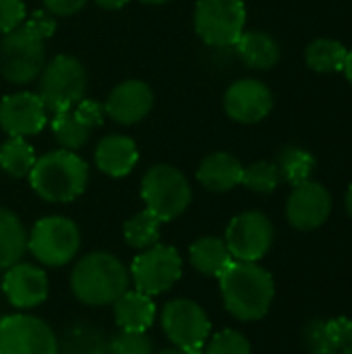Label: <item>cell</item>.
Wrapping results in <instances>:
<instances>
[{
	"instance_id": "cell-1",
	"label": "cell",
	"mask_w": 352,
	"mask_h": 354,
	"mask_svg": "<svg viewBox=\"0 0 352 354\" xmlns=\"http://www.w3.org/2000/svg\"><path fill=\"white\" fill-rule=\"evenodd\" d=\"M218 280L224 307L232 317L241 322H257L268 315L276 284L266 268L249 261H232Z\"/></svg>"
},
{
	"instance_id": "cell-2",
	"label": "cell",
	"mask_w": 352,
	"mask_h": 354,
	"mask_svg": "<svg viewBox=\"0 0 352 354\" xmlns=\"http://www.w3.org/2000/svg\"><path fill=\"white\" fill-rule=\"evenodd\" d=\"M27 178L35 195L44 201L68 203L85 191L89 168L77 151L54 149L35 160Z\"/></svg>"
},
{
	"instance_id": "cell-3",
	"label": "cell",
	"mask_w": 352,
	"mask_h": 354,
	"mask_svg": "<svg viewBox=\"0 0 352 354\" xmlns=\"http://www.w3.org/2000/svg\"><path fill=\"white\" fill-rule=\"evenodd\" d=\"M129 270L108 251L87 253L77 261L71 274L73 295L89 307L112 305L129 290Z\"/></svg>"
},
{
	"instance_id": "cell-4",
	"label": "cell",
	"mask_w": 352,
	"mask_h": 354,
	"mask_svg": "<svg viewBox=\"0 0 352 354\" xmlns=\"http://www.w3.org/2000/svg\"><path fill=\"white\" fill-rule=\"evenodd\" d=\"M141 199L145 209L164 224L187 212L193 201V191L178 168L170 164H156L141 178Z\"/></svg>"
},
{
	"instance_id": "cell-5",
	"label": "cell",
	"mask_w": 352,
	"mask_h": 354,
	"mask_svg": "<svg viewBox=\"0 0 352 354\" xmlns=\"http://www.w3.org/2000/svg\"><path fill=\"white\" fill-rule=\"evenodd\" d=\"M87 91V71L83 62L68 54H58L46 62L39 73L37 95L41 97L48 112L58 114L85 97Z\"/></svg>"
},
{
	"instance_id": "cell-6",
	"label": "cell",
	"mask_w": 352,
	"mask_h": 354,
	"mask_svg": "<svg viewBox=\"0 0 352 354\" xmlns=\"http://www.w3.org/2000/svg\"><path fill=\"white\" fill-rule=\"evenodd\" d=\"M193 25L207 46L230 48L245 31L247 6L243 0H197Z\"/></svg>"
},
{
	"instance_id": "cell-7",
	"label": "cell",
	"mask_w": 352,
	"mask_h": 354,
	"mask_svg": "<svg viewBox=\"0 0 352 354\" xmlns=\"http://www.w3.org/2000/svg\"><path fill=\"white\" fill-rule=\"evenodd\" d=\"M79 247L81 232L77 224L64 216H46L37 220L27 234V249L31 255L50 268H60L73 261Z\"/></svg>"
},
{
	"instance_id": "cell-8",
	"label": "cell",
	"mask_w": 352,
	"mask_h": 354,
	"mask_svg": "<svg viewBox=\"0 0 352 354\" xmlns=\"http://www.w3.org/2000/svg\"><path fill=\"white\" fill-rule=\"evenodd\" d=\"M46 66V41L19 25L0 39V75L12 85H29Z\"/></svg>"
},
{
	"instance_id": "cell-9",
	"label": "cell",
	"mask_w": 352,
	"mask_h": 354,
	"mask_svg": "<svg viewBox=\"0 0 352 354\" xmlns=\"http://www.w3.org/2000/svg\"><path fill=\"white\" fill-rule=\"evenodd\" d=\"M162 330L174 348L185 354H201L210 340L212 324L201 305L191 299H174L162 309Z\"/></svg>"
},
{
	"instance_id": "cell-10",
	"label": "cell",
	"mask_w": 352,
	"mask_h": 354,
	"mask_svg": "<svg viewBox=\"0 0 352 354\" xmlns=\"http://www.w3.org/2000/svg\"><path fill=\"white\" fill-rule=\"evenodd\" d=\"M129 274L135 282V290L156 297L170 290L180 280L183 257L174 247L156 243L133 259Z\"/></svg>"
},
{
	"instance_id": "cell-11",
	"label": "cell",
	"mask_w": 352,
	"mask_h": 354,
	"mask_svg": "<svg viewBox=\"0 0 352 354\" xmlns=\"http://www.w3.org/2000/svg\"><path fill=\"white\" fill-rule=\"evenodd\" d=\"M234 261L257 263L274 243V226L261 212H245L230 220L224 239Z\"/></svg>"
},
{
	"instance_id": "cell-12",
	"label": "cell",
	"mask_w": 352,
	"mask_h": 354,
	"mask_svg": "<svg viewBox=\"0 0 352 354\" xmlns=\"http://www.w3.org/2000/svg\"><path fill=\"white\" fill-rule=\"evenodd\" d=\"M0 354H58V340L44 319L8 315L0 319Z\"/></svg>"
},
{
	"instance_id": "cell-13",
	"label": "cell",
	"mask_w": 352,
	"mask_h": 354,
	"mask_svg": "<svg viewBox=\"0 0 352 354\" xmlns=\"http://www.w3.org/2000/svg\"><path fill=\"white\" fill-rule=\"evenodd\" d=\"M104 116L106 112L100 102L83 97L73 108L54 114L50 120V131L60 149L77 151L89 141L93 129L102 127Z\"/></svg>"
},
{
	"instance_id": "cell-14",
	"label": "cell",
	"mask_w": 352,
	"mask_h": 354,
	"mask_svg": "<svg viewBox=\"0 0 352 354\" xmlns=\"http://www.w3.org/2000/svg\"><path fill=\"white\" fill-rule=\"evenodd\" d=\"M48 124V108L33 91L8 93L0 100V129L8 137H31Z\"/></svg>"
},
{
	"instance_id": "cell-15",
	"label": "cell",
	"mask_w": 352,
	"mask_h": 354,
	"mask_svg": "<svg viewBox=\"0 0 352 354\" xmlns=\"http://www.w3.org/2000/svg\"><path fill=\"white\" fill-rule=\"evenodd\" d=\"M332 214V195L330 191L313 180H305L293 187V193L286 201V220L297 230H315Z\"/></svg>"
},
{
	"instance_id": "cell-16",
	"label": "cell",
	"mask_w": 352,
	"mask_h": 354,
	"mask_svg": "<svg viewBox=\"0 0 352 354\" xmlns=\"http://www.w3.org/2000/svg\"><path fill=\"white\" fill-rule=\"evenodd\" d=\"M274 108V95L270 87L257 79L234 81L224 93L226 114L241 124H255L263 120Z\"/></svg>"
},
{
	"instance_id": "cell-17",
	"label": "cell",
	"mask_w": 352,
	"mask_h": 354,
	"mask_svg": "<svg viewBox=\"0 0 352 354\" xmlns=\"http://www.w3.org/2000/svg\"><path fill=\"white\" fill-rule=\"evenodd\" d=\"M154 108V91L141 79L118 83L104 102V112L114 122L131 127L141 122Z\"/></svg>"
},
{
	"instance_id": "cell-18",
	"label": "cell",
	"mask_w": 352,
	"mask_h": 354,
	"mask_svg": "<svg viewBox=\"0 0 352 354\" xmlns=\"http://www.w3.org/2000/svg\"><path fill=\"white\" fill-rule=\"evenodd\" d=\"M48 276L31 263H15L2 278V292L17 309H31L48 299Z\"/></svg>"
},
{
	"instance_id": "cell-19",
	"label": "cell",
	"mask_w": 352,
	"mask_h": 354,
	"mask_svg": "<svg viewBox=\"0 0 352 354\" xmlns=\"http://www.w3.org/2000/svg\"><path fill=\"white\" fill-rule=\"evenodd\" d=\"M93 160L98 170L112 178H122L133 172V168L139 162V149L135 139L129 135H106L100 139L93 151Z\"/></svg>"
},
{
	"instance_id": "cell-20",
	"label": "cell",
	"mask_w": 352,
	"mask_h": 354,
	"mask_svg": "<svg viewBox=\"0 0 352 354\" xmlns=\"http://www.w3.org/2000/svg\"><path fill=\"white\" fill-rule=\"evenodd\" d=\"M303 342L311 354H338L352 346L351 317H332L309 322L303 330Z\"/></svg>"
},
{
	"instance_id": "cell-21",
	"label": "cell",
	"mask_w": 352,
	"mask_h": 354,
	"mask_svg": "<svg viewBox=\"0 0 352 354\" xmlns=\"http://www.w3.org/2000/svg\"><path fill=\"white\" fill-rule=\"evenodd\" d=\"M243 164L228 151H214L205 156L197 168V180L212 193H226L241 185Z\"/></svg>"
},
{
	"instance_id": "cell-22",
	"label": "cell",
	"mask_w": 352,
	"mask_h": 354,
	"mask_svg": "<svg viewBox=\"0 0 352 354\" xmlns=\"http://www.w3.org/2000/svg\"><path fill=\"white\" fill-rule=\"evenodd\" d=\"M114 319L120 330L147 332L156 319V305L151 297L139 290H127L114 303Z\"/></svg>"
},
{
	"instance_id": "cell-23",
	"label": "cell",
	"mask_w": 352,
	"mask_h": 354,
	"mask_svg": "<svg viewBox=\"0 0 352 354\" xmlns=\"http://www.w3.org/2000/svg\"><path fill=\"white\" fill-rule=\"evenodd\" d=\"M239 58L257 71H268L278 64L280 60V46L278 41L266 31H243L239 41L234 44Z\"/></svg>"
},
{
	"instance_id": "cell-24",
	"label": "cell",
	"mask_w": 352,
	"mask_h": 354,
	"mask_svg": "<svg viewBox=\"0 0 352 354\" xmlns=\"http://www.w3.org/2000/svg\"><path fill=\"white\" fill-rule=\"evenodd\" d=\"M189 261L191 266L203 274V276H210V278H220L222 272L234 261L224 239H218V236H203V239H197L191 249H189Z\"/></svg>"
},
{
	"instance_id": "cell-25",
	"label": "cell",
	"mask_w": 352,
	"mask_h": 354,
	"mask_svg": "<svg viewBox=\"0 0 352 354\" xmlns=\"http://www.w3.org/2000/svg\"><path fill=\"white\" fill-rule=\"evenodd\" d=\"M27 251V232L17 214L0 207V270L19 263Z\"/></svg>"
},
{
	"instance_id": "cell-26",
	"label": "cell",
	"mask_w": 352,
	"mask_h": 354,
	"mask_svg": "<svg viewBox=\"0 0 352 354\" xmlns=\"http://www.w3.org/2000/svg\"><path fill=\"white\" fill-rule=\"evenodd\" d=\"M349 50L330 37H319L311 41L305 50V60L307 66L315 73H338L344 68Z\"/></svg>"
},
{
	"instance_id": "cell-27",
	"label": "cell",
	"mask_w": 352,
	"mask_h": 354,
	"mask_svg": "<svg viewBox=\"0 0 352 354\" xmlns=\"http://www.w3.org/2000/svg\"><path fill=\"white\" fill-rule=\"evenodd\" d=\"M35 160V149L25 137H8L0 145V168L12 178L29 176Z\"/></svg>"
},
{
	"instance_id": "cell-28",
	"label": "cell",
	"mask_w": 352,
	"mask_h": 354,
	"mask_svg": "<svg viewBox=\"0 0 352 354\" xmlns=\"http://www.w3.org/2000/svg\"><path fill=\"white\" fill-rule=\"evenodd\" d=\"M276 166L280 170V178L297 187L305 180H311V174L315 170V158L307 149L290 145L280 151Z\"/></svg>"
},
{
	"instance_id": "cell-29",
	"label": "cell",
	"mask_w": 352,
	"mask_h": 354,
	"mask_svg": "<svg viewBox=\"0 0 352 354\" xmlns=\"http://www.w3.org/2000/svg\"><path fill=\"white\" fill-rule=\"evenodd\" d=\"M160 226L162 222L149 209H143L124 222L122 234L129 247L145 251L160 241Z\"/></svg>"
},
{
	"instance_id": "cell-30",
	"label": "cell",
	"mask_w": 352,
	"mask_h": 354,
	"mask_svg": "<svg viewBox=\"0 0 352 354\" xmlns=\"http://www.w3.org/2000/svg\"><path fill=\"white\" fill-rule=\"evenodd\" d=\"M280 170L274 162H268V160H261V162H255L247 168H243V180L241 185H245L249 191L253 193H274L276 187L280 185Z\"/></svg>"
},
{
	"instance_id": "cell-31",
	"label": "cell",
	"mask_w": 352,
	"mask_h": 354,
	"mask_svg": "<svg viewBox=\"0 0 352 354\" xmlns=\"http://www.w3.org/2000/svg\"><path fill=\"white\" fill-rule=\"evenodd\" d=\"M201 354H251V344L241 332L224 330L205 342Z\"/></svg>"
},
{
	"instance_id": "cell-32",
	"label": "cell",
	"mask_w": 352,
	"mask_h": 354,
	"mask_svg": "<svg viewBox=\"0 0 352 354\" xmlns=\"http://www.w3.org/2000/svg\"><path fill=\"white\" fill-rule=\"evenodd\" d=\"M110 354H154V344L145 332L122 330L110 342Z\"/></svg>"
},
{
	"instance_id": "cell-33",
	"label": "cell",
	"mask_w": 352,
	"mask_h": 354,
	"mask_svg": "<svg viewBox=\"0 0 352 354\" xmlns=\"http://www.w3.org/2000/svg\"><path fill=\"white\" fill-rule=\"evenodd\" d=\"M25 29H29L33 35H37L39 39H50L56 31V17L50 15L46 8H37L33 12H29L25 17V21L21 23Z\"/></svg>"
},
{
	"instance_id": "cell-34",
	"label": "cell",
	"mask_w": 352,
	"mask_h": 354,
	"mask_svg": "<svg viewBox=\"0 0 352 354\" xmlns=\"http://www.w3.org/2000/svg\"><path fill=\"white\" fill-rule=\"evenodd\" d=\"M27 17V8L23 0H0V33H8L17 29Z\"/></svg>"
},
{
	"instance_id": "cell-35",
	"label": "cell",
	"mask_w": 352,
	"mask_h": 354,
	"mask_svg": "<svg viewBox=\"0 0 352 354\" xmlns=\"http://www.w3.org/2000/svg\"><path fill=\"white\" fill-rule=\"evenodd\" d=\"M44 8L54 17H73L85 8L89 0H41Z\"/></svg>"
},
{
	"instance_id": "cell-36",
	"label": "cell",
	"mask_w": 352,
	"mask_h": 354,
	"mask_svg": "<svg viewBox=\"0 0 352 354\" xmlns=\"http://www.w3.org/2000/svg\"><path fill=\"white\" fill-rule=\"evenodd\" d=\"M131 0H95V4L104 10H118L122 6H127Z\"/></svg>"
},
{
	"instance_id": "cell-37",
	"label": "cell",
	"mask_w": 352,
	"mask_h": 354,
	"mask_svg": "<svg viewBox=\"0 0 352 354\" xmlns=\"http://www.w3.org/2000/svg\"><path fill=\"white\" fill-rule=\"evenodd\" d=\"M342 71H344L346 79L352 83V50L346 54V62H344V68H342Z\"/></svg>"
},
{
	"instance_id": "cell-38",
	"label": "cell",
	"mask_w": 352,
	"mask_h": 354,
	"mask_svg": "<svg viewBox=\"0 0 352 354\" xmlns=\"http://www.w3.org/2000/svg\"><path fill=\"white\" fill-rule=\"evenodd\" d=\"M346 212H349V216L352 218V185L349 187V191H346Z\"/></svg>"
},
{
	"instance_id": "cell-39",
	"label": "cell",
	"mask_w": 352,
	"mask_h": 354,
	"mask_svg": "<svg viewBox=\"0 0 352 354\" xmlns=\"http://www.w3.org/2000/svg\"><path fill=\"white\" fill-rule=\"evenodd\" d=\"M158 354H185L183 351H178V348H166V351H160Z\"/></svg>"
},
{
	"instance_id": "cell-40",
	"label": "cell",
	"mask_w": 352,
	"mask_h": 354,
	"mask_svg": "<svg viewBox=\"0 0 352 354\" xmlns=\"http://www.w3.org/2000/svg\"><path fill=\"white\" fill-rule=\"evenodd\" d=\"M143 4H166V2H170V0H141Z\"/></svg>"
},
{
	"instance_id": "cell-41",
	"label": "cell",
	"mask_w": 352,
	"mask_h": 354,
	"mask_svg": "<svg viewBox=\"0 0 352 354\" xmlns=\"http://www.w3.org/2000/svg\"><path fill=\"white\" fill-rule=\"evenodd\" d=\"M340 354H352V346H351V348H346V351H342Z\"/></svg>"
}]
</instances>
